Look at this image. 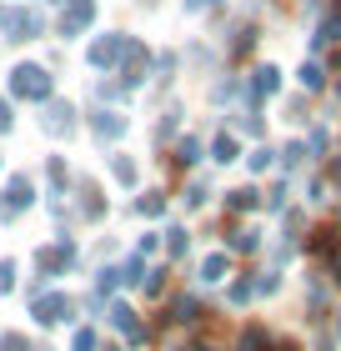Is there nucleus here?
<instances>
[{"instance_id":"obj_14","label":"nucleus","mask_w":341,"mask_h":351,"mask_svg":"<svg viewBox=\"0 0 341 351\" xmlns=\"http://www.w3.org/2000/svg\"><path fill=\"white\" fill-rule=\"evenodd\" d=\"M201 5H211V0H191V10H201Z\"/></svg>"},{"instance_id":"obj_5","label":"nucleus","mask_w":341,"mask_h":351,"mask_svg":"<svg viewBox=\"0 0 341 351\" xmlns=\"http://www.w3.org/2000/svg\"><path fill=\"white\" fill-rule=\"evenodd\" d=\"M25 201H30V181H21V176H15V181H10V201H5V216H15Z\"/></svg>"},{"instance_id":"obj_1","label":"nucleus","mask_w":341,"mask_h":351,"mask_svg":"<svg viewBox=\"0 0 341 351\" xmlns=\"http://www.w3.org/2000/svg\"><path fill=\"white\" fill-rule=\"evenodd\" d=\"M10 90L25 95V101H45V95H51V75H45L40 66H21L15 81H10Z\"/></svg>"},{"instance_id":"obj_11","label":"nucleus","mask_w":341,"mask_h":351,"mask_svg":"<svg viewBox=\"0 0 341 351\" xmlns=\"http://www.w3.org/2000/svg\"><path fill=\"white\" fill-rule=\"evenodd\" d=\"M75 351H95V331H80V337H75Z\"/></svg>"},{"instance_id":"obj_4","label":"nucleus","mask_w":341,"mask_h":351,"mask_svg":"<svg viewBox=\"0 0 341 351\" xmlns=\"http://www.w3.org/2000/svg\"><path fill=\"white\" fill-rule=\"evenodd\" d=\"M126 51V40L116 36V40H95V51H91V60H95V66H110V60H116Z\"/></svg>"},{"instance_id":"obj_2","label":"nucleus","mask_w":341,"mask_h":351,"mask_svg":"<svg viewBox=\"0 0 341 351\" xmlns=\"http://www.w3.org/2000/svg\"><path fill=\"white\" fill-rule=\"evenodd\" d=\"M86 21H91V0H71V10L60 15V36H75Z\"/></svg>"},{"instance_id":"obj_12","label":"nucleus","mask_w":341,"mask_h":351,"mask_svg":"<svg viewBox=\"0 0 341 351\" xmlns=\"http://www.w3.org/2000/svg\"><path fill=\"white\" fill-rule=\"evenodd\" d=\"M10 276H15V266H10V261H0V291H10Z\"/></svg>"},{"instance_id":"obj_6","label":"nucleus","mask_w":341,"mask_h":351,"mask_svg":"<svg viewBox=\"0 0 341 351\" xmlns=\"http://www.w3.org/2000/svg\"><path fill=\"white\" fill-rule=\"evenodd\" d=\"M221 271H226V256H211V261L201 266V281H221Z\"/></svg>"},{"instance_id":"obj_7","label":"nucleus","mask_w":341,"mask_h":351,"mask_svg":"<svg viewBox=\"0 0 341 351\" xmlns=\"http://www.w3.org/2000/svg\"><path fill=\"white\" fill-rule=\"evenodd\" d=\"M276 86H281V81H276V71H271V66H266V71H256V90H266V95H271Z\"/></svg>"},{"instance_id":"obj_10","label":"nucleus","mask_w":341,"mask_h":351,"mask_svg":"<svg viewBox=\"0 0 341 351\" xmlns=\"http://www.w3.org/2000/svg\"><path fill=\"white\" fill-rule=\"evenodd\" d=\"M141 216H161V196H145L141 201Z\"/></svg>"},{"instance_id":"obj_8","label":"nucleus","mask_w":341,"mask_h":351,"mask_svg":"<svg viewBox=\"0 0 341 351\" xmlns=\"http://www.w3.org/2000/svg\"><path fill=\"white\" fill-rule=\"evenodd\" d=\"M216 161H236V141H231V136L216 141Z\"/></svg>"},{"instance_id":"obj_9","label":"nucleus","mask_w":341,"mask_h":351,"mask_svg":"<svg viewBox=\"0 0 341 351\" xmlns=\"http://www.w3.org/2000/svg\"><path fill=\"white\" fill-rule=\"evenodd\" d=\"M301 86L316 90V86H321V71H316V66H301Z\"/></svg>"},{"instance_id":"obj_13","label":"nucleus","mask_w":341,"mask_h":351,"mask_svg":"<svg viewBox=\"0 0 341 351\" xmlns=\"http://www.w3.org/2000/svg\"><path fill=\"white\" fill-rule=\"evenodd\" d=\"M0 131H10V110H5V101H0Z\"/></svg>"},{"instance_id":"obj_3","label":"nucleus","mask_w":341,"mask_h":351,"mask_svg":"<svg viewBox=\"0 0 341 351\" xmlns=\"http://www.w3.org/2000/svg\"><path fill=\"white\" fill-rule=\"evenodd\" d=\"M36 316L51 326V322H60V316H71V301L66 296H51V301H40V306H36Z\"/></svg>"}]
</instances>
